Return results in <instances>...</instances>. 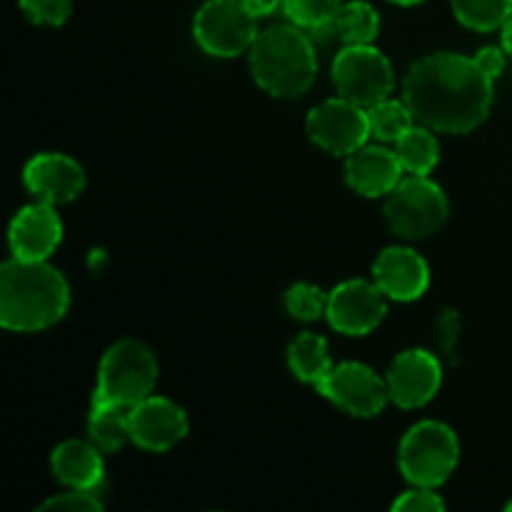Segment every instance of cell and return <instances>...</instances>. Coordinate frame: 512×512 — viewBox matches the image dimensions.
Returning <instances> with one entry per match:
<instances>
[{
    "mask_svg": "<svg viewBox=\"0 0 512 512\" xmlns=\"http://www.w3.org/2000/svg\"><path fill=\"white\" fill-rule=\"evenodd\" d=\"M315 388L323 398L333 400L355 418H375L390 400L388 383L363 363L333 365Z\"/></svg>",
    "mask_w": 512,
    "mask_h": 512,
    "instance_id": "cell-9",
    "label": "cell"
},
{
    "mask_svg": "<svg viewBox=\"0 0 512 512\" xmlns=\"http://www.w3.org/2000/svg\"><path fill=\"white\" fill-rule=\"evenodd\" d=\"M460 445L453 430L438 420H425L400 443V473L418 488H438L453 475Z\"/></svg>",
    "mask_w": 512,
    "mask_h": 512,
    "instance_id": "cell-5",
    "label": "cell"
},
{
    "mask_svg": "<svg viewBox=\"0 0 512 512\" xmlns=\"http://www.w3.org/2000/svg\"><path fill=\"white\" fill-rule=\"evenodd\" d=\"M403 170L398 153L380 145H363L348 155L345 178L355 193L365 198H380V195L393 193L395 185L403 180L400 178Z\"/></svg>",
    "mask_w": 512,
    "mask_h": 512,
    "instance_id": "cell-17",
    "label": "cell"
},
{
    "mask_svg": "<svg viewBox=\"0 0 512 512\" xmlns=\"http://www.w3.org/2000/svg\"><path fill=\"white\" fill-rule=\"evenodd\" d=\"M393 3H398V5H418V3H423V0H393Z\"/></svg>",
    "mask_w": 512,
    "mask_h": 512,
    "instance_id": "cell-34",
    "label": "cell"
},
{
    "mask_svg": "<svg viewBox=\"0 0 512 512\" xmlns=\"http://www.w3.org/2000/svg\"><path fill=\"white\" fill-rule=\"evenodd\" d=\"M335 33L345 40V45H370L380 33V18L373 5L353 0L340 8Z\"/></svg>",
    "mask_w": 512,
    "mask_h": 512,
    "instance_id": "cell-22",
    "label": "cell"
},
{
    "mask_svg": "<svg viewBox=\"0 0 512 512\" xmlns=\"http://www.w3.org/2000/svg\"><path fill=\"white\" fill-rule=\"evenodd\" d=\"M288 363L295 378L313 385H318L333 370L328 343H325V338H320L315 333H303L293 340V345L288 350Z\"/></svg>",
    "mask_w": 512,
    "mask_h": 512,
    "instance_id": "cell-20",
    "label": "cell"
},
{
    "mask_svg": "<svg viewBox=\"0 0 512 512\" xmlns=\"http://www.w3.org/2000/svg\"><path fill=\"white\" fill-rule=\"evenodd\" d=\"M453 10L465 28L488 33L512 18V0H453Z\"/></svg>",
    "mask_w": 512,
    "mask_h": 512,
    "instance_id": "cell-23",
    "label": "cell"
},
{
    "mask_svg": "<svg viewBox=\"0 0 512 512\" xmlns=\"http://www.w3.org/2000/svg\"><path fill=\"white\" fill-rule=\"evenodd\" d=\"M40 510H60V512H100L103 503L93 498V490L70 488V493L55 495L48 503L40 505Z\"/></svg>",
    "mask_w": 512,
    "mask_h": 512,
    "instance_id": "cell-28",
    "label": "cell"
},
{
    "mask_svg": "<svg viewBox=\"0 0 512 512\" xmlns=\"http://www.w3.org/2000/svg\"><path fill=\"white\" fill-rule=\"evenodd\" d=\"M63 238V225L53 205L38 203L20 210L10 223V250L20 260H48Z\"/></svg>",
    "mask_w": 512,
    "mask_h": 512,
    "instance_id": "cell-15",
    "label": "cell"
},
{
    "mask_svg": "<svg viewBox=\"0 0 512 512\" xmlns=\"http://www.w3.org/2000/svg\"><path fill=\"white\" fill-rule=\"evenodd\" d=\"M370 118V130H373L375 138L380 140H395L398 143L410 128H413V110L408 108V103H400V100H380L378 105L368 108Z\"/></svg>",
    "mask_w": 512,
    "mask_h": 512,
    "instance_id": "cell-24",
    "label": "cell"
},
{
    "mask_svg": "<svg viewBox=\"0 0 512 512\" xmlns=\"http://www.w3.org/2000/svg\"><path fill=\"white\" fill-rule=\"evenodd\" d=\"M340 0H283V10L298 28L320 30L335 28V18L340 13Z\"/></svg>",
    "mask_w": 512,
    "mask_h": 512,
    "instance_id": "cell-25",
    "label": "cell"
},
{
    "mask_svg": "<svg viewBox=\"0 0 512 512\" xmlns=\"http://www.w3.org/2000/svg\"><path fill=\"white\" fill-rule=\"evenodd\" d=\"M403 100L430 130L465 135L478 128L493 105V78L475 58L433 53L418 60L403 80Z\"/></svg>",
    "mask_w": 512,
    "mask_h": 512,
    "instance_id": "cell-1",
    "label": "cell"
},
{
    "mask_svg": "<svg viewBox=\"0 0 512 512\" xmlns=\"http://www.w3.org/2000/svg\"><path fill=\"white\" fill-rule=\"evenodd\" d=\"M475 63L483 68L485 75H490V78L495 80L505 68V48L500 50L495 48V45H488V48H483L478 55H475Z\"/></svg>",
    "mask_w": 512,
    "mask_h": 512,
    "instance_id": "cell-30",
    "label": "cell"
},
{
    "mask_svg": "<svg viewBox=\"0 0 512 512\" xmlns=\"http://www.w3.org/2000/svg\"><path fill=\"white\" fill-rule=\"evenodd\" d=\"M188 435V418L175 403L148 395L130 408V440L150 453H165Z\"/></svg>",
    "mask_w": 512,
    "mask_h": 512,
    "instance_id": "cell-13",
    "label": "cell"
},
{
    "mask_svg": "<svg viewBox=\"0 0 512 512\" xmlns=\"http://www.w3.org/2000/svg\"><path fill=\"white\" fill-rule=\"evenodd\" d=\"M508 512H512V503H508Z\"/></svg>",
    "mask_w": 512,
    "mask_h": 512,
    "instance_id": "cell-35",
    "label": "cell"
},
{
    "mask_svg": "<svg viewBox=\"0 0 512 512\" xmlns=\"http://www.w3.org/2000/svg\"><path fill=\"white\" fill-rule=\"evenodd\" d=\"M100 448L80 440H65L53 453V473L68 488L95 490L103 483V460Z\"/></svg>",
    "mask_w": 512,
    "mask_h": 512,
    "instance_id": "cell-18",
    "label": "cell"
},
{
    "mask_svg": "<svg viewBox=\"0 0 512 512\" xmlns=\"http://www.w3.org/2000/svg\"><path fill=\"white\" fill-rule=\"evenodd\" d=\"M388 295L375 283L348 280L328 295L330 325L345 335H368L383 323L388 313Z\"/></svg>",
    "mask_w": 512,
    "mask_h": 512,
    "instance_id": "cell-11",
    "label": "cell"
},
{
    "mask_svg": "<svg viewBox=\"0 0 512 512\" xmlns=\"http://www.w3.org/2000/svg\"><path fill=\"white\" fill-rule=\"evenodd\" d=\"M308 135L328 153L350 155L353 150L363 148L373 130H370V118L363 105L340 95V98L325 100L308 115Z\"/></svg>",
    "mask_w": 512,
    "mask_h": 512,
    "instance_id": "cell-10",
    "label": "cell"
},
{
    "mask_svg": "<svg viewBox=\"0 0 512 512\" xmlns=\"http://www.w3.org/2000/svg\"><path fill=\"white\" fill-rule=\"evenodd\" d=\"M285 305L298 320H318L328 310V295L310 283H295L285 293Z\"/></svg>",
    "mask_w": 512,
    "mask_h": 512,
    "instance_id": "cell-26",
    "label": "cell"
},
{
    "mask_svg": "<svg viewBox=\"0 0 512 512\" xmlns=\"http://www.w3.org/2000/svg\"><path fill=\"white\" fill-rule=\"evenodd\" d=\"M30 20L45 25H63L73 10V0H18Z\"/></svg>",
    "mask_w": 512,
    "mask_h": 512,
    "instance_id": "cell-27",
    "label": "cell"
},
{
    "mask_svg": "<svg viewBox=\"0 0 512 512\" xmlns=\"http://www.w3.org/2000/svg\"><path fill=\"white\" fill-rule=\"evenodd\" d=\"M503 48H505V53L512 58V18L503 25Z\"/></svg>",
    "mask_w": 512,
    "mask_h": 512,
    "instance_id": "cell-33",
    "label": "cell"
},
{
    "mask_svg": "<svg viewBox=\"0 0 512 512\" xmlns=\"http://www.w3.org/2000/svg\"><path fill=\"white\" fill-rule=\"evenodd\" d=\"M193 33L205 53L215 58H235L253 48L258 25L243 0H208L195 15Z\"/></svg>",
    "mask_w": 512,
    "mask_h": 512,
    "instance_id": "cell-8",
    "label": "cell"
},
{
    "mask_svg": "<svg viewBox=\"0 0 512 512\" xmlns=\"http://www.w3.org/2000/svg\"><path fill=\"white\" fill-rule=\"evenodd\" d=\"M70 305L63 275L45 260H5L0 270V323L15 333H35L58 323Z\"/></svg>",
    "mask_w": 512,
    "mask_h": 512,
    "instance_id": "cell-2",
    "label": "cell"
},
{
    "mask_svg": "<svg viewBox=\"0 0 512 512\" xmlns=\"http://www.w3.org/2000/svg\"><path fill=\"white\" fill-rule=\"evenodd\" d=\"M385 218L390 228L403 238H430L448 220V198L433 180L425 175H413V178L400 180L388 195Z\"/></svg>",
    "mask_w": 512,
    "mask_h": 512,
    "instance_id": "cell-6",
    "label": "cell"
},
{
    "mask_svg": "<svg viewBox=\"0 0 512 512\" xmlns=\"http://www.w3.org/2000/svg\"><path fill=\"white\" fill-rule=\"evenodd\" d=\"M458 335H460V320H458V315L453 313V310H448V313L440 318V325H438V338H440V343H443L445 353H448V355H453L455 340H458Z\"/></svg>",
    "mask_w": 512,
    "mask_h": 512,
    "instance_id": "cell-31",
    "label": "cell"
},
{
    "mask_svg": "<svg viewBox=\"0 0 512 512\" xmlns=\"http://www.w3.org/2000/svg\"><path fill=\"white\" fill-rule=\"evenodd\" d=\"M395 512H440L445 510V503L440 500V495L433 493V488H415L408 493L400 495L393 503Z\"/></svg>",
    "mask_w": 512,
    "mask_h": 512,
    "instance_id": "cell-29",
    "label": "cell"
},
{
    "mask_svg": "<svg viewBox=\"0 0 512 512\" xmlns=\"http://www.w3.org/2000/svg\"><path fill=\"white\" fill-rule=\"evenodd\" d=\"M335 88L343 98L373 108L395 88L390 60L373 45H348L333 63Z\"/></svg>",
    "mask_w": 512,
    "mask_h": 512,
    "instance_id": "cell-7",
    "label": "cell"
},
{
    "mask_svg": "<svg viewBox=\"0 0 512 512\" xmlns=\"http://www.w3.org/2000/svg\"><path fill=\"white\" fill-rule=\"evenodd\" d=\"M375 285L388 295L390 300L420 298L430 285L428 263L410 248H388L378 255L373 265Z\"/></svg>",
    "mask_w": 512,
    "mask_h": 512,
    "instance_id": "cell-16",
    "label": "cell"
},
{
    "mask_svg": "<svg viewBox=\"0 0 512 512\" xmlns=\"http://www.w3.org/2000/svg\"><path fill=\"white\" fill-rule=\"evenodd\" d=\"M155 383H158V363L153 353L138 340H120L100 360L93 403L133 408L153 393Z\"/></svg>",
    "mask_w": 512,
    "mask_h": 512,
    "instance_id": "cell-4",
    "label": "cell"
},
{
    "mask_svg": "<svg viewBox=\"0 0 512 512\" xmlns=\"http://www.w3.org/2000/svg\"><path fill=\"white\" fill-rule=\"evenodd\" d=\"M388 393L398 408H423L435 398L443 383V370L438 358L428 350H405L395 358L388 370Z\"/></svg>",
    "mask_w": 512,
    "mask_h": 512,
    "instance_id": "cell-12",
    "label": "cell"
},
{
    "mask_svg": "<svg viewBox=\"0 0 512 512\" xmlns=\"http://www.w3.org/2000/svg\"><path fill=\"white\" fill-rule=\"evenodd\" d=\"M255 83L275 98L303 95L315 83L318 60L313 43L298 25H273L250 48Z\"/></svg>",
    "mask_w": 512,
    "mask_h": 512,
    "instance_id": "cell-3",
    "label": "cell"
},
{
    "mask_svg": "<svg viewBox=\"0 0 512 512\" xmlns=\"http://www.w3.org/2000/svg\"><path fill=\"white\" fill-rule=\"evenodd\" d=\"M90 440L103 453H115L130 440V408L115 403H93L88 420Z\"/></svg>",
    "mask_w": 512,
    "mask_h": 512,
    "instance_id": "cell-19",
    "label": "cell"
},
{
    "mask_svg": "<svg viewBox=\"0 0 512 512\" xmlns=\"http://www.w3.org/2000/svg\"><path fill=\"white\" fill-rule=\"evenodd\" d=\"M23 183L38 200L50 205L70 203L85 188V173L80 163L63 153L35 155L23 170Z\"/></svg>",
    "mask_w": 512,
    "mask_h": 512,
    "instance_id": "cell-14",
    "label": "cell"
},
{
    "mask_svg": "<svg viewBox=\"0 0 512 512\" xmlns=\"http://www.w3.org/2000/svg\"><path fill=\"white\" fill-rule=\"evenodd\" d=\"M243 3H245V8L255 15V18H263V15L275 13L283 0H243Z\"/></svg>",
    "mask_w": 512,
    "mask_h": 512,
    "instance_id": "cell-32",
    "label": "cell"
},
{
    "mask_svg": "<svg viewBox=\"0 0 512 512\" xmlns=\"http://www.w3.org/2000/svg\"><path fill=\"white\" fill-rule=\"evenodd\" d=\"M398 158L405 170L413 175H428L440 160V145L428 125H413L403 138L398 140Z\"/></svg>",
    "mask_w": 512,
    "mask_h": 512,
    "instance_id": "cell-21",
    "label": "cell"
}]
</instances>
